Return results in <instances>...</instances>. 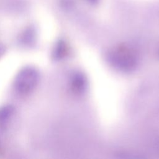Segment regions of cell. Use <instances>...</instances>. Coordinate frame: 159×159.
Returning a JSON list of instances; mask_svg holds the SVG:
<instances>
[{"mask_svg":"<svg viewBox=\"0 0 159 159\" xmlns=\"http://www.w3.org/2000/svg\"><path fill=\"white\" fill-rule=\"evenodd\" d=\"M39 80L38 71L34 67L26 66L21 69L16 76L15 88L19 93L27 94L35 89Z\"/></svg>","mask_w":159,"mask_h":159,"instance_id":"cell-1","label":"cell"},{"mask_svg":"<svg viewBox=\"0 0 159 159\" xmlns=\"http://www.w3.org/2000/svg\"><path fill=\"white\" fill-rule=\"evenodd\" d=\"M112 60L114 61L117 65L121 66L123 65L122 67H125L128 68L131 67L132 65L135 64V61L129 53L125 52H117V53L112 54Z\"/></svg>","mask_w":159,"mask_h":159,"instance_id":"cell-2","label":"cell"},{"mask_svg":"<svg viewBox=\"0 0 159 159\" xmlns=\"http://www.w3.org/2000/svg\"><path fill=\"white\" fill-rule=\"evenodd\" d=\"M14 112L11 105H6L0 107V126H4L9 120Z\"/></svg>","mask_w":159,"mask_h":159,"instance_id":"cell-3","label":"cell"},{"mask_svg":"<svg viewBox=\"0 0 159 159\" xmlns=\"http://www.w3.org/2000/svg\"><path fill=\"white\" fill-rule=\"evenodd\" d=\"M63 42H58L54 50L53 56L56 59L61 58L65 52V47Z\"/></svg>","mask_w":159,"mask_h":159,"instance_id":"cell-4","label":"cell"},{"mask_svg":"<svg viewBox=\"0 0 159 159\" xmlns=\"http://www.w3.org/2000/svg\"><path fill=\"white\" fill-rule=\"evenodd\" d=\"M81 80H82V78H81V76H80V75H76L73 78L72 84L76 89H80L81 88H83V86L84 84H83V83L81 81Z\"/></svg>","mask_w":159,"mask_h":159,"instance_id":"cell-5","label":"cell"},{"mask_svg":"<svg viewBox=\"0 0 159 159\" xmlns=\"http://www.w3.org/2000/svg\"><path fill=\"white\" fill-rule=\"evenodd\" d=\"M34 33L31 30V29H29L25 34H24V37H23V39L24 41L27 43V42H29V43H31L32 41H33L34 40Z\"/></svg>","mask_w":159,"mask_h":159,"instance_id":"cell-6","label":"cell"},{"mask_svg":"<svg viewBox=\"0 0 159 159\" xmlns=\"http://www.w3.org/2000/svg\"><path fill=\"white\" fill-rule=\"evenodd\" d=\"M5 52V47L4 45L0 44V57L4 54Z\"/></svg>","mask_w":159,"mask_h":159,"instance_id":"cell-7","label":"cell"}]
</instances>
